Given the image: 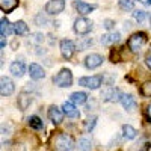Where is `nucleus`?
Returning <instances> with one entry per match:
<instances>
[{"mask_svg":"<svg viewBox=\"0 0 151 151\" xmlns=\"http://www.w3.org/2000/svg\"><path fill=\"white\" fill-rule=\"evenodd\" d=\"M53 83L56 86H59V88H68V86H71V83H73V74H71V71L67 70V68L60 70L53 77Z\"/></svg>","mask_w":151,"mask_h":151,"instance_id":"f03ea898","label":"nucleus"},{"mask_svg":"<svg viewBox=\"0 0 151 151\" xmlns=\"http://www.w3.org/2000/svg\"><path fill=\"white\" fill-rule=\"evenodd\" d=\"M14 82H12L9 77H2V80H0V94H2V97H9L14 94Z\"/></svg>","mask_w":151,"mask_h":151,"instance_id":"6e6552de","label":"nucleus"},{"mask_svg":"<svg viewBox=\"0 0 151 151\" xmlns=\"http://www.w3.org/2000/svg\"><path fill=\"white\" fill-rule=\"evenodd\" d=\"M62 110H64V113L67 116H70V118H79L80 116L79 110L76 109L74 103H71V101H65L64 104H62Z\"/></svg>","mask_w":151,"mask_h":151,"instance_id":"ddd939ff","label":"nucleus"},{"mask_svg":"<svg viewBox=\"0 0 151 151\" xmlns=\"http://www.w3.org/2000/svg\"><path fill=\"white\" fill-rule=\"evenodd\" d=\"M133 17H134V20L139 23V24H148V23H151V14H148V12H145V11H134L133 12Z\"/></svg>","mask_w":151,"mask_h":151,"instance_id":"6ab92c4d","label":"nucleus"},{"mask_svg":"<svg viewBox=\"0 0 151 151\" xmlns=\"http://www.w3.org/2000/svg\"><path fill=\"white\" fill-rule=\"evenodd\" d=\"M145 115H147V119L151 121V104L147 106V109H145Z\"/></svg>","mask_w":151,"mask_h":151,"instance_id":"473e14b6","label":"nucleus"},{"mask_svg":"<svg viewBox=\"0 0 151 151\" xmlns=\"http://www.w3.org/2000/svg\"><path fill=\"white\" fill-rule=\"evenodd\" d=\"M101 64H103V56H100V55H97V53L88 55L86 59H85V67H86V68H89V70L98 68Z\"/></svg>","mask_w":151,"mask_h":151,"instance_id":"9b49d317","label":"nucleus"},{"mask_svg":"<svg viewBox=\"0 0 151 151\" xmlns=\"http://www.w3.org/2000/svg\"><path fill=\"white\" fill-rule=\"evenodd\" d=\"M74 147V141L73 137L68 134H58L55 139V150L56 151H71Z\"/></svg>","mask_w":151,"mask_h":151,"instance_id":"7ed1b4c3","label":"nucleus"},{"mask_svg":"<svg viewBox=\"0 0 151 151\" xmlns=\"http://www.w3.org/2000/svg\"><path fill=\"white\" fill-rule=\"evenodd\" d=\"M145 62H147V65H148V68L151 70V52L147 55V58H145Z\"/></svg>","mask_w":151,"mask_h":151,"instance_id":"72a5a7b5","label":"nucleus"},{"mask_svg":"<svg viewBox=\"0 0 151 151\" xmlns=\"http://www.w3.org/2000/svg\"><path fill=\"white\" fill-rule=\"evenodd\" d=\"M121 104L125 110H133L136 107V100L130 94H122L121 97Z\"/></svg>","mask_w":151,"mask_h":151,"instance_id":"f3484780","label":"nucleus"},{"mask_svg":"<svg viewBox=\"0 0 151 151\" xmlns=\"http://www.w3.org/2000/svg\"><path fill=\"white\" fill-rule=\"evenodd\" d=\"M118 5L122 11H132L133 9V0H118Z\"/></svg>","mask_w":151,"mask_h":151,"instance_id":"bb28decb","label":"nucleus"},{"mask_svg":"<svg viewBox=\"0 0 151 151\" xmlns=\"http://www.w3.org/2000/svg\"><path fill=\"white\" fill-rule=\"evenodd\" d=\"M145 42H147V35L144 32H139V33H133L129 38L127 45H129V48L132 50L133 53H139L141 48L145 45Z\"/></svg>","mask_w":151,"mask_h":151,"instance_id":"f257e3e1","label":"nucleus"},{"mask_svg":"<svg viewBox=\"0 0 151 151\" xmlns=\"http://www.w3.org/2000/svg\"><path fill=\"white\" fill-rule=\"evenodd\" d=\"M18 107H20V110H26L29 106H30V103H32V95L30 94H27V92H21L20 95H18Z\"/></svg>","mask_w":151,"mask_h":151,"instance_id":"2eb2a0df","label":"nucleus"},{"mask_svg":"<svg viewBox=\"0 0 151 151\" xmlns=\"http://www.w3.org/2000/svg\"><path fill=\"white\" fill-rule=\"evenodd\" d=\"M103 83V76H91V77H82L79 79V85L89 88V89H98Z\"/></svg>","mask_w":151,"mask_h":151,"instance_id":"423d86ee","label":"nucleus"},{"mask_svg":"<svg viewBox=\"0 0 151 151\" xmlns=\"http://www.w3.org/2000/svg\"><path fill=\"white\" fill-rule=\"evenodd\" d=\"M139 2H141V0H139Z\"/></svg>","mask_w":151,"mask_h":151,"instance_id":"e433bc0d","label":"nucleus"},{"mask_svg":"<svg viewBox=\"0 0 151 151\" xmlns=\"http://www.w3.org/2000/svg\"><path fill=\"white\" fill-rule=\"evenodd\" d=\"M79 150L80 151H91L92 142L89 139H86V137H82V139H79Z\"/></svg>","mask_w":151,"mask_h":151,"instance_id":"a878e982","label":"nucleus"},{"mask_svg":"<svg viewBox=\"0 0 151 151\" xmlns=\"http://www.w3.org/2000/svg\"><path fill=\"white\" fill-rule=\"evenodd\" d=\"M74 8L79 11V14L86 15V14H91V12L95 9V5H89V3H85V2H76Z\"/></svg>","mask_w":151,"mask_h":151,"instance_id":"a211bd4d","label":"nucleus"},{"mask_svg":"<svg viewBox=\"0 0 151 151\" xmlns=\"http://www.w3.org/2000/svg\"><path fill=\"white\" fill-rule=\"evenodd\" d=\"M14 32L17 33V35H27L29 33V27H27V24L24 23V21H17L15 24H14Z\"/></svg>","mask_w":151,"mask_h":151,"instance_id":"5701e85b","label":"nucleus"},{"mask_svg":"<svg viewBox=\"0 0 151 151\" xmlns=\"http://www.w3.org/2000/svg\"><path fill=\"white\" fill-rule=\"evenodd\" d=\"M70 98H71V103H74V104H83L88 100V94L86 92H73Z\"/></svg>","mask_w":151,"mask_h":151,"instance_id":"4be33fe9","label":"nucleus"},{"mask_svg":"<svg viewBox=\"0 0 151 151\" xmlns=\"http://www.w3.org/2000/svg\"><path fill=\"white\" fill-rule=\"evenodd\" d=\"M11 73H12V76H15V77H21V76L26 73V65H24L21 60L12 62L11 64Z\"/></svg>","mask_w":151,"mask_h":151,"instance_id":"dca6fc26","label":"nucleus"},{"mask_svg":"<svg viewBox=\"0 0 151 151\" xmlns=\"http://www.w3.org/2000/svg\"><path fill=\"white\" fill-rule=\"evenodd\" d=\"M29 125H30L32 129H35V130H41V129H44V122H42V119H41L40 116H36V115H33V116L29 118Z\"/></svg>","mask_w":151,"mask_h":151,"instance_id":"393cba45","label":"nucleus"},{"mask_svg":"<svg viewBox=\"0 0 151 151\" xmlns=\"http://www.w3.org/2000/svg\"><path fill=\"white\" fill-rule=\"evenodd\" d=\"M47 115H48L50 121H52L55 125H58V124H60L62 121H64V115H65V113H64V110H60L58 106H52L48 109Z\"/></svg>","mask_w":151,"mask_h":151,"instance_id":"9d476101","label":"nucleus"},{"mask_svg":"<svg viewBox=\"0 0 151 151\" xmlns=\"http://www.w3.org/2000/svg\"><path fill=\"white\" fill-rule=\"evenodd\" d=\"M141 94L144 97H151V82H145L141 85Z\"/></svg>","mask_w":151,"mask_h":151,"instance_id":"cd10ccee","label":"nucleus"},{"mask_svg":"<svg viewBox=\"0 0 151 151\" xmlns=\"http://www.w3.org/2000/svg\"><path fill=\"white\" fill-rule=\"evenodd\" d=\"M35 21H36V24H38V26H42V23H47L45 17H42V15H38V17L35 18Z\"/></svg>","mask_w":151,"mask_h":151,"instance_id":"7c9ffc66","label":"nucleus"},{"mask_svg":"<svg viewBox=\"0 0 151 151\" xmlns=\"http://www.w3.org/2000/svg\"><path fill=\"white\" fill-rule=\"evenodd\" d=\"M65 9V0H50L45 5V12L48 15H58Z\"/></svg>","mask_w":151,"mask_h":151,"instance_id":"0eeeda50","label":"nucleus"},{"mask_svg":"<svg viewBox=\"0 0 151 151\" xmlns=\"http://www.w3.org/2000/svg\"><path fill=\"white\" fill-rule=\"evenodd\" d=\"M141 3H144L145 6H151V0H141Z\"/></svg>","mask_w":151,"mask_h":151,"instance_id":"f704fd0d","label":"nucleus"},{"mask_svg":"<svg viewBox=\"0 0 151 151\" xmlns=\"http://www.w3.org/2000/svg\"><path fill=\"white\" fill-rule=\"evenodd\" d=\"M121 91L118 89V88L115 86H109L106 88V89L101 92V98H103V101H107V103H115V101H121Z\"/></svg>","mask_w":151,"mask_h":151,"instance_id":"20e7f679","label":"nucleus"},{"mask_svg":"<svg viewBox=\"0 0 151 151\" xmlns=\"http://www.w3.org/2000/svg\"><path fill=\"white\" fill-rule=\"evenodd\" d=\"M136 134H137L136 129L132 127L130 124H124V125H122V136L125 137V139H129V141H130V139H134Z\"/></svg>","mask_w":151,"mask_h":151,"instance_id":"412c9836","label":"nucleus"},{"mask_svg":"<svg viewBox=\"0 0 151 151\" xmlns=\"http://www.w3.org/2000/svg\"><path fill=\"white\" fill-rule=\"evenodd\" d=\"M18 6V0H0V8L3 12H11Z\"/></svg>","mask_w":151,"mask_h":151,"instance_id":"aec40b11","label":"nucleus"},{"mask_svg":"<svg viewBox=\"0 0 151 151\" xmlns=\"http://www.w3.org/2000/svg\"><path fill=\"white\" fill-rule=\"evenodd\" d=\"M29 74L33 80H40V79H44L45 77V73L42 70V67H40L38 64H30L29 65Z\"/></svg>","mask_w":151,"mask_h":151,"instance_id":"f8f14e48","label":"nucleus"},{"mask_svg":"<svg viewBox=\"0 0 151 151\" xmlns=\"http://www.w3.org/2000/svg\"><path fill=\"white\" fill-rule=\"evenodd\" d=\"M95 124H97V116H92L91 119H88V121L85 122V130H86V132H91V130L95 127Z\"/></svg>","mask_w":151,"mask_h":151,"instance_id":"c85d7f7f","label":"nucleus"},{"mask_svg":"<svg viewBox=\"0 0 151 151\" xmlns=\"http://www.w3.org/2000/svg\"><path fill=\"white\" fill-rule=\"evenodd\" d=\"M5 45H6V42H5V38H2V48H5Z\"/></svg>","mask_w":151,"mask_h":151,"instance_id":"c9c22d12","label":"nucleus"},{"mask_svg":"<svg viewBox=\"0 0 151 151\" xmlns=\"http://www.w3.org/2000/svg\"><path fill=\"white\" fill-rule=\"evenodd\" d=\"M103 26H104L107 30H110V29H113V26H115V21H112V20H109V18H107V20H104V21H103Z\"/></svg>","mask_w":151,"mask_h":151,"instance_id":"c756f323","label":"nucleus"},{"mask_svg":"<svg viewBox=\"0 0 151 151\" xmlns=\"http://www.w3.org/2000/svg\"><path fill=\"white\" fill-rule=\"evenodd\" d=\"M74 52H76V45H74L73 41H70V40H62L60 41V53L65 59H71Z\"/></svg>","mask_w":151,"mask_h":151,"instance_id":"1a4fd4ad","label":"nucleus"},{"mask_svg":"<svg viewBox=\"0 0 151 151\" xmlns=\"http://www.w3.org/2000/svg\"><path fill=\"white\" fill-rule=\"evenodd\" d=\"M12 30H14V29H11L9 21H8L6 18H2V23H0V33H2V38L9 36Z\"/></svg>","mask_w":151,"mask_h":151,"instance_id":"b1692460","label":"nucleus"},{"mask_svg":"<svg viewBox=\"0 0 151 151\" xmlns=\"http://www.w3.org/2000/svg\"><path fill=\"white\" fill-rule=\"evenodd\" d=\"M92 30V23L85 18V17H80L74 21V32L79 33V35H88Z\"/></svg>","mask_w":151,"mask_h":151,"instance_id":"39448f33","label":"nucleus"},{"mask_svg":"<svg viewBox=\"0 0 151 151\" xmlns=\"http://www.w3.org/2000/svg\"><path fill=\"white\" fill-rule=\"evenodd\" d=\"M121 40V35L118 32H109V33H104L101 36V44L104 45H110V44H115Z\"/></svg>","mask_w":151,"mask_h":151,"instance_id":"4468645a","label":"nucleus"},{"mask_svg":"<svg viewBox=\"0 0 151 151\" xmlns=\"http://www.w3.org/2000/svg\"><path fill=\"white\" fill-rule=\"evenodd\" d=\"M44 40V36L41 35V33H35L33 36H32V41H35V42H41Z\"/></svg>","mask_w":151,"mask_h":151,"instance_id":"2f4dec72","label":"nucleus"}]
</instances>
